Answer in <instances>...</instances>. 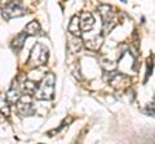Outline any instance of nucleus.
<instances>
[{
    "label": "nucleus",
    "mask_w": 155,
    "mask_h": 144,
    "mask_svg": "<svg viewBox=\"0 0 155 144\" xmlns=\"http://www.w3.org/2000/svg\"><path fill=\"white\" fill-rule=\"evenodd\" d=\"M54 84H56V76L54 74H47L44 79L41 80V83L38 85L35 90V98L39 100H51L54 97Z\"/></svg>",
    "instance_id": "nucleus-1"
},
{
    "label": "nucleus",
    "mask_w": 155,
    "mask_h": 144,
    "mask_svg": "<svg viewBox=\"0 0 155 144\" xmlns=\"http://www.w3.org/2000/svg\"><path fill=\"white\" fill-rule=\"evenodd\" d=\"M114 11L113 7L107 5V4H101L98 7V12L102 17L104 21V28H102V36L109 33L113 28L116 26V14Z\"/></svg>",
    "instance_id": "nucleus-2"
},
{
    "label": "nucleus",
    "mask_w": 155,
    "mask_h": 144,
    "mask_svg": "<svg viewBox=\"0 0 155 144\" xmlns=\"http://www.w3.org/2000/svg\"><path fill=\"white\" fill-rule=\"evenodd\" d=\"M48 61V49L47 48L38 42V44L34 45L32 50L30 53V58H28V64L35 67V66H41L45 64Z\"/></svg>",
    "instance_id": "nucleus-3"
},
{
    "label": "nucleus",
    "mask_w": 155,
    "mask_h": 144,
    "mask_svg": "<svg viewBox=\"0 0 155 144\" xmlns=\"http://www.w3.org/2000/svg\"><path fill=\"white\" fill-rule=\"evenodd\" d=\"M3 17L4 20H12V18H17V17H22L26 14V9L22 7V3L19 2H9L5 4V7L3 8Z\"/></svg>",
    "instance_id": "nucleus-4"
},
{
    "label": "nucleus",
    "mask_w": 155,
    "mask_h": 144,
    "mask_svg": "<svg viewBox=\"0 0 155 144\" xmlns=\"http://www.w3.org/2000/svg\"><path fill=\"white\" fill-rule=\"evenodd\" d=\"M17 111L21 116H32L35 114V107L32 104V97L28 94H22L17 102Z\"/></svg>",
    "instance_id": "nucleus-5"
},
{
    "label": "nucleus",
    "mask_w": 155,
    "mask_h": 144,
    "mask_svg": "<svg viewBox=\"0 0 155 144\" xmlns=\"http://www.w3.org/2000/svg\"><path fill=\"white\" fill-rule=\"evenodd\" d=\"M94 26V18L89 12H83L79 16V27L80 31H91Z\"/></svg>",
    "instance_id": "nucleus-6"
},
{
    "label": "nucleus",
    "mask_w": 155,
    "mask_h": 144,
    "mask_svg": "<svg viewBox=\"0 0 155 144\" xmlns=\"http://www.w3.org/2000/svg\"><path fill=\"white\" fill-rule=\"evenodd\" d=\"M21 89H19V86L17 84V80L13 83V85L11 86V89H9V92L5 94V98L8 100V103H17L18 99L21 98Z\"/></svg>",
    "instance_id": "nucleus-7"
},
{
    "label": "nucleus",
    "mask_w": 155,
    "mask_h": 144,
    "mask_svg": "<svg viewBox=\"0 0 155 144\" xmlns=\"http://www.w3.org/2000/svg\"><path fill=\"white\" fill-rule=\"evenodd\" d=\"M41 31V27L39 25L38 21H31L28 22L27 25L25 26L23 28V33H25L26 36H35V35H39Z\"/></svg>",
    "instance_id": "nucleus-8"
},
{
    "label": "nucleus",
    "mask_w": 155,
    "mask_h": 144,
    "mask_svg": "<svg viewBox=\"0 0 155 144\" xmlns=\"http://www.w3.org/2000/svg\"><path fill=\"white\" fill-rule=\"evenodd\" d=\"M69 32L75 37H81V31L79 27V16L78 14L71 18L70 25H69Z\"/></svg>",
    "instance_id": "nucleus-9"
},
{
    "label": "nucleus",
    "mask_w": 155,
    "mask_h": 144,
    "mask_svg": "<svg viewBox=\"0 0 155 144\" xmlns=\"http://www.w3.org/2000/svg\"><path fill=\"white\" fill-rule=\"evenodd\" d=\"M102 41H104V36L102 35H97L94 36L93 39H89L85 41V46L88 48L89 50H98L101 45H102Z\"/></svg>",
    "instance_id": "nucleus-10"
},
{
    "label": "nucleus",
    "mask_w": 155,
    "mask_h": 144,
    "mask_svg": "<svg viewBox=\"0 0 155 144\" xmlns=\"http://www.w3.org/2000/svg\"><path fill=\"white\" fill-rule=\"evenodd\" d=\"M26 35L23 32H21V33H18V35L16 36V39L13 40V42H12V48L14 50H19L23 46V42H25V40H26Z\"/></svg>",
    "instance_id": "nucleus-11"
},
{
    "label": "nucleus",
    "mask_w": 155,
    "mask_h": 144,
    "mask_svg": "<svg viewBox=\"0 0 155 144\" xmlns=\"http://www.w3.org/2000/svg\"><path fill=\"white\" fill-rule=\"evenodd\" d=\"M0 111H2L5 116L9 114V103L5 98V94L0 93Z\"/></svg>",
    "instance_id": "nucleus-12"
}]
</instances>
